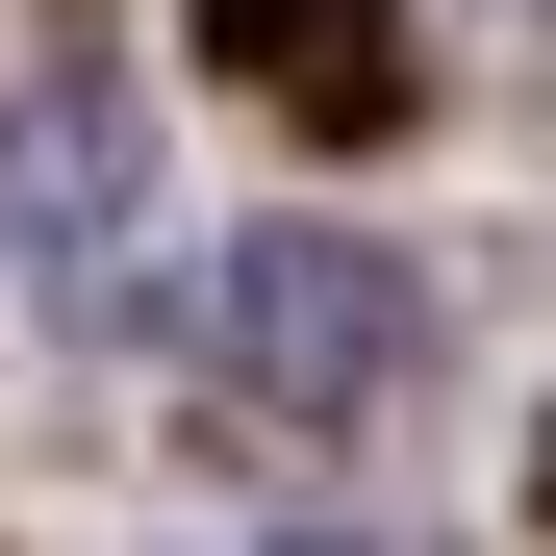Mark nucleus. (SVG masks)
<instances>
[{
    "instance_id": "f257e3e1",
    "label": "nucleus",
    "mask_w": 556,
    "mask_h": 556,
    "mask_svg": "<svg viewBox=\"0 0 556 556\" xmlns=\"http://www.w3.org/2000/svg\"><path fill=\"white\" fill-rule=\"evenodd\" d=\"M405 354H430V304H405L380 228H228V278H203V380H228L253 430H354V405H405Z\"/></svg>"
},
{
    "instance_id": "f03ea898",
    "label": "nucleus",
    "mask_w": 556,
    "mask_h": 556,
    "mask_svg": "<svg viewBox=\"0 0 556 556\" xmlns=\"http://www.w3.org/2000/svg\"><path fill=\"white\" fill-rule=\"evenodd\" d=\"M127 102H102V76H51V102H0V253H26V278H102L127 253Z\"/></svg>"
},
{
    "instance_id": "7ed1b4c3",
    "label": "nucleus",
    "mask_w": 556,
    "mask_h": 556,
    "mask_svg": "<svg viewBox=\"0 0 556 556\" xmlns=\"http://www.w3.org/2000/svg\"><path fill=\"white\" fill-rule=\"evenodd\" d=\"M228 26V76H278L304 127H405V26L380 0H203Z\"/></svg>"
},
{
    "instance_id": "20e7f679",
    "label": "nucleus",
    "mask_w": 556,
    "mask_h": 556,
    "mask_svg": "<svg viewBox=\"0 0 556 556\" xmlns=\"http://www.w3.org/2000/svg\"><path fill=\"white\" fill-rule=\"evenodd\" d=\"M253 556H354V531H253Z\"/></svg>"
}]
</instances>
